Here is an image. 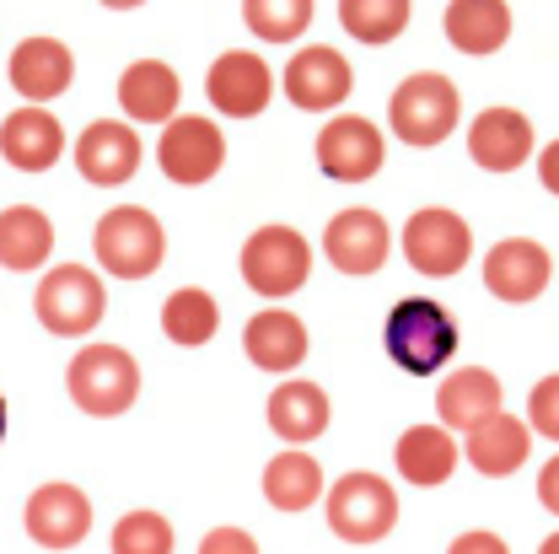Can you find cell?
Instances as JSON below:
<instances>
[{
    "label": "cell",
    "mask_w": 559,
    "mask_h": 554,
    "mask_svg": "<svg viewBox=\"0 0 559 554\" xmlns=\"http://www.w3.org/2000/svg\"><path fill=\"white\" fill-rule=\"evenodd\" d=\"M457 323H452V313L441 307V302H430V296H404L393 313H388V323H382V350H388V361L399 366V372H409V377H436L452 355H457Z\"/></svg>",
    "instance_id": "6da1fadb"
},
{
    "label": "cell",
    "mask_w": 559,
    "mask_h": 554,
    "mask_svg": "<svg viewBox=\"0 0 559 554\" xmlns=\"http://www.w3.org/2000/svg\"><path fill=\"white\" fill-rule=\"evenodd\" d=\"M457 119H463V97H457V81L441 75V70L404 75V81L393 86V97H388V125H393V135L404 140V145H415V151L441 145V140L457 130Z\"/></svg>",
    "instance_id": "7a4b0ae2"
},
{
    "label": "cell",
    "mask_w": 559,
    "mask_h": 554,
    "mask_svg": "<svg viewBox=\"0 0 559 554\" xmlns=\"http://www.w3.org/2000/svg\"><path fill=\"white\" fill-rule=\"evenodd\" d=\"M66 393L92 420L124 415L140 399V361L124 345H81L66 366Z\"/></svg>",
    "instance_id": "3957f363"
},
{
    "label": "cell",
    "mask_w": 559,
    "mask_h": 554,
    "mask_svg": "<svg viewBox=\"0 0 559 554\" xmlns=\"http://www.w3.org/2000/svg\"><path fill=\"white\" fill-rule=\"evenodd\" d=\"M92 254L97 270L114 280H151L167 259V232L156 221V210L145 205H114L97 232H92Z\"/></svg>",
    "instance_id": "277c9868"
},
{
    "label": "cell",
    "mask_w": 559,
    "mask_h": 554,
    "mask_svg": "<svg viewBox=\"0 0 559 554\" xmlns=\"http://www.w3.org/2000/svg\"><path fill=\"white\" fill-rule=\"evenodd\" d=\"M33 313L49 334L86 340L108 318V285L86 264H55V270H44L38 291H33Z\"/></svg>",
    "instance_id": "5b68a950"
},
{
    "label": "cell",
    "mask_w": 559,
    "mask_h": 554,
    "mask_svg": "<svg viewBox=\"0 0 559 554\" xmlns=\"http://www.w3.org/2000/svg\"><path fill=\"white\" fill-rule=\"evenodd\" d=\"M323 517H329V533L345 539V544H377L399 528V490L388 485L382 474L371 469H355L340 474L329 495H323Z\"/></svg>",
    "instance_id": "8992f818"
},
{
    "label": "cell",
    "mask_w": 559,
    "mask_h": 554,
    "mask_svg": "<svg viewBox=\"0 0 559 554\" xmlns=\"http://www.w3.org/2000/svg\"><path fill=\"white\" fill-rule=\"evenodd\" d=\"M237 270H242V285H248V291H259V296H270V302H285V296H296V291L312 280V243H307L296 226L270 221V226H259V232L242 243Z\"/></svg>",
    "instance_id": "52a82bcc"
},
{
    "label": "cell",
    "mask_w": 559,
    "mask_h": 554,
    "mask_svg": "<svg viewBox=\"0 0 559 554\" xmlns=\"http://www.w3.org/2000/svg\"><path fill=\"white\" fill-rule=\"evenodd\" d=\"M399 248L409 259L415 275H430V280H452L468 270L474 259V226L447 205H425L404 221L399 232Z\"/></svg>",
    "instance_id": "ba28073f"
},
{
    "label": "cell",
    "mask_w": 559,
    "mask_h": 554,
    "mask_svg": "<svg viewBox=\"0 0 559 554\" xmlns=\"http://www.w3.org/2000/svg\"><path fill=\"white\" fill-rule=\"evenodd\" d=\"M156 167H162L173 184L200 189V184H210V178L226 167V135L215 130V119H205V114H178V119L162 125Z\"/></svg>",
    "instance_id": "9c48e42d"
},
{
    "label": "cell",
    "mask_w": 559,
    "mask_h": 554,
    "mask_svg": "<svg viewBox=\"0 0 559 554\" xmlns=\"http://www.w3.org/2000/svg\"><path fill=\"white\" fill-rule=\"evenodd\" d=\"M393 226H388V215L371 205H349L340 210L329 226H323V259L340 270V275H377L382 264H388V254H393Z\"/></svg>",
    "instance_id": "30bf717a"
},
{
    "label": "cell",
    "mask_w": 559,
    "mask_h": 554,
    "mask_svg": "<svg viewBox=\"0 0 559 554\" xmlns=\"http://www.w3.org/2000/svg\"><path fill=\"white\" fill-rule=\"evenodd\" d=\"M318 167H323V178H334V184H366V178H377L382 173V162H388V140L382 130L366 119V114H334L323 130H318Z\"/></svg>",
    "instance_id": "8fae6325"
},
{
    "label": "cell",
    "mask_w": 559,
    "mask_h": 554,
    "mask_svg": "<svg viewBox=\"0 0 559 554\" xmlns=\"http://www.w3.org/2000/svg\"><path fill=\"white\" fill-rule=\"evenodd\" d=\"M280 92H285L290 108H301V114H334L340 103H349V92H355V66H349L340 49H329V44H307L301 55L285 60Z\"/></svg>",
    "instance_id": "7c38bea8"
},
{
    "label": "cell",
    "mask_w": 559,
    "mask_h": 554,
    "mask_svg": "<svg viewBox=\"0 0 559 554\" xmlns=\"http://www.w3.org/2000/svg\"><path fill=\"white\" fill-rule=\"evenodd\" d=\"M205 97L226 119H259L275 97V70L259 49H226L205 70Z\"/></svg>",
    "instance_id": "4fadbf2b"
},
{
    "label": "cell",
    "mask_w": 559,
    "mask_h": 554,
    "mask_svg": "<svg viewBox=\"0 0 559 554\" xmlns=\"http://www.w3.org/2000/svg\"><path fill=\"white\" fill-rule=\"evenodd\" d=\"M549 280H555V254L538 237H500L485 254V291L495 302L527 307L549 291Z\"/></svg>",
    "instance_id": "5bb4252c"
},
{
    "label": "cell",
    "mask_w": 559,
    "mask_h": 554,
    "mask_svg": "<svg viewBox=\"0 0 559 554\" xmlns=\"http://www.w3.org/2000/svg\"><path fill=\"white\" fill-rule=\"evenodd\" d=\"M70 156H75V173H81L86 184L119 189V184H130L140 173L145 145H140V135L124 125V119H92V125L75 135Z\"/></svg>",
    "instance_id": "9a60e30c"
},
{
    "label": "cell",
    "mask_w": 559,
    "mask_h": 554,
    "mask_svg": "<svg viewBox=\"0 0 559 554\" xmlns=\"http://www.w3.org/2000/svg\"><path fill=\"white\" fill-rule=\"evenodd\" d=\"M22 528L38 550H75L86 533H92V500L86 490L66 485V480H49L27 495L22 506Z\"/></svg>",
    "instance_id": "2e32d148"
},
{
    "label": "cell",
    "mask_w": 559,
    "mask_h": 554,
    "mask_svg": "<svg viewBox=\"0 0 559 554\" xmlns=\"http://www.w3.org/2000/svg\"><path fill=\"white\" fill-rule=\"evenodd\" d=\"M5 81H11V92L22 97V103H55V97H66L70 81H75V55H70L66 38H49V33H33V38H22L16 49H11V60H5Z\"/></svg>",
    "instance_id": "e0dca14e"
},
{
    "label": "cell",
    "mask_w": 559,
    "mask_h": 554,
    "mask_svg": "<svg viewBox=\"0 0 559 554\" xmlns=\"http://www.w3.org/2000/svg\"><path fill=\"white\" fill-rule=\"evenodd\" d=\"M468 156L485 173H516L538 156V130L522 108L495 103L485 114H474V125H468Z\"/></svg>",
    "instance_id": "ac0fdd59"
},
{
    "label": "cell",
    "mask_w": 559,
    "mask_h": 554,
    "mask_svg": "<svg viewBox=\"0 0 559 554\" xmlns=\"http://www.w3.org/2000/svg\"><path fill=\"white\" fill-rule=\"evenodd\" d=\"M527 458H533V425L511 410H495L474 431H463V463H474V474L485 480H511Z\"/></svg>",
    "instance_id": "d6986e66"
},
{
    "label": "cell",
    "mask_w": 559,
    "mask_h": 554,
    "mask_svg": "<svg viewBox=\"0 0 559 554\" xmlns=\"http://www.w3.org/2000/svg\"><path fill=\"white\" fill-rule=\"evenodd\" d=\"M0 156H5L16 173H49V167L66 156V125H60L49 108H38V103L11 108V114L0 119Z\"/></svg>",
    "instance_id": "ffe728a7"
},
{
    "label": "cell",
    "mask_w": 559,
    "mask_h": 554,
    "mask_svg": "<svg viewBox=\"0 0 559 554\" xmlns=\"http://www.w3.org/2000/svg\"><path fill=\"white\" fill-rule=\"evenodd\" d=\"M457 463H463V441L447 431V425H409L404 436H399V447H393V469H399V480L415 490H436L447 485L452 474H457Z\"/></svg>",
    "instance_id": "44dd1931"
},
{
    "label": "cell",
    "mask_w": 559,
    "mask_h": 554,
    "mask_svg": "<svg viewBox=\"0 0 559 554\" xmlns=\"http://www.w3.org/2000/svg\"><path fill=\"white\" fill-rule=\"evenodd\" d=\"M307 350H312V334H307V323L296 318V313H285V307H264V313H253L248 323H242V355L259 366V372H296L301 361H307Z\"/></svg>",
    "instance_id": "7402d4cb"
},
{
    "label": "cell",
    "mask_w": 559,
    "mask_h": 554,
    "mask_svg": "<svg viewBox=\"0 0 559 554\" xmlns=\"http://www.w3.org/2000/svg\"><path fill=\"white\" fill-rule=\"evenodd\" d=\"M264 420H270V431H275L280 441L307 447V441H318V436L329 431L334 404H329V393H323L318 382H307V377H285L275 393H270V404H264Z\"/></svg>",
    "instance_id": "603a6c76"
},
{
    "label": "cell",
    "mask_w": 559,
    "mask_h": 554,
    "mask_svg": "<svg viewBox=\"0 0 559 554\" xmlns=\"http://www.w3.org/2000/svg\"><path fill=\"white\" fill-rule=\"evenodd\" d=\"M447 44L468 60L500 55L511 44V0H447Z\"/></svg>",
    "instance_id": "cb8c5ba5"
},
{
    "label": "cell",
    "mask_w": 559,
    "mask_h": 554,
    "mask_svg": "<svg viewBox=\"0 0 559 554\" xmlns=\"http://www.w3.org/2000/svg\"><path fill=\"white\" fill-rule=\"evenodd\" d=\"M119 108L135 125H167V119H178V108H183L178 70L162 66V60H135V66L119 75Z\"/></svg>",
    "instance_id": "d4e9b609"
},
{
    "label": "cell",
    "mask_w": 559,
    "mask_h": 554,
    "mask_svg": "<svg viewBox=\"0 0 559 554\" xmlns=\"http://www.w3.org/2000/svg\"><path fill=\"white\" fill-rule=\"evenodd\" d=\"M500 399L506 393H500V377L489 366H457L436 388V415H441L447 431H474L479 420H489L500 410Z\"/></svg>",
    "instance_id": "484cf974"
},
{
    "label": "cell",
    "mask_w": 559,
    "mask_h": 554,
    "mask_svg": "<svg viewBox=\"0 0 559 554\" xmlns=\"http://www.w3.org/2000/svg\"><path fill=\"white\" fill-rule=\"evenodd\" d=\"M55 254V221L38 205H5L0 210V270L33 275Z\"/></svg>",
    "instance_id": "4316f807"
},
{
    "label": "cell",
    "mask_w": 559,
    "mask_h": 554,
    "mask_svg": "<svg viewBox=\"0 0 559 554\" xmlns=\"http://www.w3.org/2000/svg\"><path fill=\"white\" fill-rule=\"evenodd\" d=\"M329 495V480H323V463L312 458V452H275L270 463H264V500L275 506V511H307V506H318Z\"/></svg>",
    "instance_id": "83f0119b"
},
{
    "label": "cell",
    "mask_w": 559,
    "mask_h": 554,
    "mask_svg": "<svg viewBox=\"0 0 559 554\" xmlns=\"http://www.w3.org/2000/svg\"><path fill=\"white\" fill-rule=\"evenodd\" d=\"M215 329H221V302L210 291H200V285H183V291H173L162 302V334L173 345L200 350L215 340Z\"/></svg>",
    "instance_id": "f1b7e54d"
},
{
    "label": "cell",
    "mask_w": 559,
    "mask_h": 554,
    "mask_svg": "<svg viewBox=\"0 0 559 554\" xmlns=\"http://www.w3.org/2000/svg\"><path fill=\"white\" fill-rule=\"evenodd\" d=\"M409 11H415V0H340V27L355 44L382 49V44L404 38Z\"/></svg>",
    "instance_id": "f546056e"
},
{
    "label": "cell",
    "mask_w": 559,
    "mask_h": 554,
    "mask_svg": "<svg viewBox=\"0 0 559 554\" xmlns=\"http://www.w3.org/2000/svg\"><path fill=\"white\" fill-rule=\"evenodd\" d=\"M318 16V0H242V22L259 44H296Z\"/></svg>",
    "instance_id": "4dcf8cb0"
},
{
    "label": "cell",
    "mask_w": 559,
    "mask_h": 554,
    "mask_svg": "<svg viewBox=\"0 0 559 554\" xmlns=\"http://www.w3.org/2000/svg\"><path fill=\"white\" fill-rule=\"evenodd\" d=\"M108 550L114 554H173L178 550V533H173V522H167L162 511L140 506V511H124V517L114 522Z\"/></svg>",
    "instance_id": "1f68e13d"
},
{
    "label": "cell",
    "mask_w": 559,
    "mask_h": 554,
    "mask_svg": "<svg viewBox=\"0 0 559 554\" xmlns=\"http://www.w3.org/2000/svg\"><path fill=\"white\" fill-rule=\"evenodd\" d=\"M527 425H533V436H549L559 447V372L527 393Z\"/></svg>",
    "instance_id": "d6a6232c"
},
{
    "label": "cell",
    "mask_w": 559,
    "mask_h": 554,
    "mask_svg": "<svg viewBox=\"0 0 559 554\" xmlns=\"http://www.w3.org/2000/svg\"><path fill=\"white\" fill-rule=\"evenodd\" d=\"M200 554H259V539L248 528H210L200 539Z\"/></svg>",
    "instance_id": "836d02e7"
},
{
    "label": "cell",
    "mask_w": 559,
    "mask_h": 554,
    "mask_svg": "<svg viewBox=\"0 0 559 554\" xmlns=\"http://www.w3.org/2000/svg\"><path fill=\"white\" fill-rule=\"evenodd\" d=\"M447 554H511V544L500 539V533H489V528H468V533H457Z\"/></svg>",
    "instance_id": "e575fe53"
},
{
    "label": "cell",
    "mask_w": 559,
    "mask_h": 554,
    "mask_svg": "<svg viewBox=\"0 0 559 554\" xmlns=\"http://www.w3.org/2000/svg\"><path fill=\"white\" fill-rule=\"evenodd\" d=\"M538 500H544V511H555L559 517V452L538 469Z\"/></svg>",
    "instance_id": "d590c367"
},
{
    "label": "cell",
    "mask_w": 559,
    "mask_h": 554,
    "mask_svg": "<svg viewBox=\"0 0 559 554\" xmlns=\"http://www.w3.org/2000/svg\"><path fill=\"white\" fill-rule=\"evenodd\" d=\"M538 184H544V189H549V195L559 200V135L549 140L544 151H538Z\"/></svg>",
    "instance_id": "8d00e7d4"
},
{
    "label": "cell",
    "mask_w": 559,
    "mask_h": 554,
    "mask_svg": "<svg viewBox=\"0 0 559 554\" xmlns=\"http://www.w3.org/2000/svg\"><path fill=\"white\" fill-rule=\"evenodd\" d=\"M97 5H108V11H135V5H145V0H97Z\"/></svg>",
    "instance_id": "74e56055"
},
{
    "label": "cell",
    "mask_w": 559,
    "mask_h": 554,
    "mask_svg": "<svg viewBox=\"0 0 559 554\" xmlns=\"http://www.w3.org/2000/svg\"><path fill=\"white\" fill-rule=\"evenodd\" d=\"M538 554H559V533H549V539L538 544Z\"/></svg>",
    "instance_id": "f35d334b"
},
{
    "label": "cell",
    "mask_w": 559,
    "mask_h": 554,
    "mask_svg": "<svg viewBox=\"0 0 559 554\" xmlns=\"http://www.w3.org/2000/svg\"><path fill=\"white\" fill-rule=\"evenodd\" d=\"M5 425H11V415H5V393H0V441H5Z\"/></svg>",
    "instance_id": "ab89813d"
}]
</instances>
